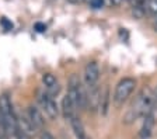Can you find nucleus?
Instances as JSON below:
<instances>
[{
    "mask_svg": "<svg viewBox=\"0 0 157 139\" xmlns=\"http://www.w3.org/2000/svg\"><path fill=\"white\" fill-rule=\"evenodd\" d=\"M135 86H136V80L132 79V77H125L121 82L118 83L117 89H115L114 93V103L117 106H121L126 101V98L132 94V91L135 90Z\"/></svg>",
    "mask_w": 157,
    "mask_h": 139,
    "instance_id": "obj_1",
    "label": "nucleus"
},
{
    "mask_svg": "<svg viewBox=\"0 0 157 139\" xmlns=\"http://www.w3.org/2000/svg\"><path fill=\"white\" fill-rule=\"evenodd\" d=\"M39 101H41L46 115H48L49 118L55 119L56 117H58V106H56V103L53 101V98L49 96L48 93H41V94H39Z\"/></svg>",
    "mask_w": 157,
    "mask_h": 139,
    "instance_id": "obj_2",
    "label": "nucleus"
},
{
    "mask_svg": "<svg viewBox=\"0 0 157 139\" xmlns=\"http://www.w3.org/2000/svg\"><path fill=\"white\" fill-rule=\"evenodd\" d=\"M84 79L88 86L95 84L97 80L100 79V68H98V63L95 62V60H91V62H88L87 65H86Z\"/></svg>",
    "mask_w": 157,
    "mask_h": 139,
    "instance_id": "obj_3",
    "label": "nucleus"
},
{
    "mask_svg": "<svg viewBox=\"0 0 157 139\" xmlns=\"http://www.w3.org/2000/svg\"><path fill=\"white\" fill-rule=\"evenodd\" d=\"M28 118H29V121L33 122V125L35 126V129L36 128L41 129V128H44V125H45V119H44L42 114L39 113V110L34 106L28 107Z\"/></svg>",
    "mask_w": 157,
    "mask_h": 139,
    "instance_id": "obj_4",
    "label": "nucleus"
},
{
    "mask_svg": "<svg viewBox=\"0 0 157 139\" xmlns=\"http://www.w3.org/2000/svg\"><path fill=\"white\" fill-rule=\"evenodd\" d=\"M153 125H154V115H153V110H151L150 113H147L146 115H144V122H143V126H142V129H140V138L142 139H146L150 136Z\"/></svg>",
    "mask_w": 157,
    "mask_h": 139,
    "instance_id": "obj_5",
    "label": "nucleus"
},
{
    "mask_svg": "<svg viewBox=\"0 0 157 139\" xmlns=\"http://www.w3.org/2000/svg\"><path fill=\"white\" fill-rule=\"evenodd\" d=\"M91 90L90 93L87 94V98H88V107L91 110H97L100 107V100H101V93L100 90L95 87V84H91Z\"/></svg>",
    "mask_w": 157,
    "mask_h": 139,
    "instance_id": "obj_6",
    "label": "nucleus"
},
{
    "mask_svg": "<svg viewBox=\"0 0 157 139\" xmlns=\"http://www.w3.org/2000/svg\"><path fill=\"white\" fill-rule=\"evenodd\" d=\"M70 125H72V129L77 139H88L87 135H86V131H84V126H83L82 121L76 115H73L72 118H70Z\"/></svg>",
    "mask_w": 157,
    "mask_h": 139,
    "instance_id": "obj_7",
    "label": "nucleus"
},
{
    "mask_svg": "<svg viewBox=\"0 0 157 139\" xmlns=\"http://www.w3.org/2000/svg\"><path fill=\"white\" fill-rule=\"evenodd\" d=\"M17 128L20 131H23L24 133H27L28 136H31L35 131V126L33 125V122L29 121V118H25V117H21V118H17Z\"/></svg>",
    "mask_w": 157,
    "mask_h": 139,
    "instance_id": "obj_8",
    "label": "nucleus"
},
{
    "mask_svg": "<svg viewBox=\"0 0 157 139\" xmlns=\"http://www.w3.org/2000/svg\"><path fill=\"white\" fill-rule=\"evenodd\" d=\"M10 115H13V107H11L9 97L6 94H3V96H0V117Z\"/></svg>",
    "mask_w": 157,
    "mask_h": 139,
    "instance_id": "obj_9",
    "label": "nucleus"
},
{
    "mask_svg": "<svg viewBox=\"0 0 157 139\" xmlns=\"http://www.w3.org/2000/svg\"><path fill=\"white\" fill-rule=\"evenodd\" d=\"M75 104L72 103V100L69 98V96L66 94L62 100V110H63V117L67 119H70L73 115H75Z\"/></svg>",
    "mask_w": 157,
    "mask_h": 139,
    "instance_id": "obj_10",
    "label": "nucleus"
},
{
    "mask_svg": "<svg viewBox=\"0 0 157 139\" xmlns=\"http://www.w3.org/2000/svg\"><path fill=\"white\" fill-rule=\"evenodd\" d=\"M100 111H101L102 115H107L108 108H109V89L105 87L104 93L101 94V100H100Z\"/></svg>",
    "mask_w": 157,
    "mask_h": 139,
    "instance_id": "obj_11",
    "label": "nucleus"
},
{
    "mask_svg": "<svg viewBox=\"0 0 157 139\" xmlns=\"http://www.w3.org/2000/svg\"><path fill=\"white\" fill-rule=\"evenodd\" d=\"M42 82H44V84H45L46 87H49V86H52V84H55V83H58L56 82V77L53 76L52 73H45L42 76Z\"/></svg>",
    "mask_w": 157,
    "mask_h": 139,
    "instance_id": "obj_12",
    "label": "nucleus"
},
{
    "mask_svg": "<svg viewBox=\"0 0 157 139\" xmlns=\"http://www.w3.org/2000/svg\"><path fill=\"white\" fill-rule=\"evenodd\" d=\"M48 89V94L51 97H53V96H56V94H59V91H60V86H59L58 83H55V84H52V86H49V87H46Z\"/></svg>",
    "mask_w": 157,
    "mask_h": 139,
    "instance_id": "obj_13",
    "label": "nucleus"
},
{
    "mask_svg": "<svg viewBox=\"0 0 157 139\" xmlns=\"http://www.w3.org/2000/svg\"><path fill=\"white\" fill-rule=\"evenodd\" d=\"M147 10L150 11L151 14H154V16H157V0H149L147 2Z\"/></svg>",
    "mask_w": 157,
    "mask_h": 139,
    "instance_id": "obj_14",
    "label": "nucleus"
},
{
    "mask_svg": "<svg viewBox=\"0 0 157 139\" xmlns=\"http://www.w3.org/2000/svg\"><path fill=\"white\" fill-rule=\"evenodd\" d=\"M0 24L3 25V28L6 31H10V30H13V23L10 20H7L6 17H2V20H0Z\"/></svg>",
    "mask_w": 157,
    "mask_h": 139,
    "instance_id": "obj_15",
    "label": "nucleus"
},
{
    "mask_svg": "<svg viewBox=\"0 0 157 139\" xmlns=\"http://www.w3.org/2000/svg\"><path fill=\"white\" fill-rule=\"evenodd\" d=\"M88 4L93 9H101L104 6V0H88Z\"/></svg>",
    "mask_w": 157,
    "mask_h": 139,
    "instance_id": "obj_16",
    "label": "nucleus"
},
{
    "mask_svg": "<svg viewBox=\"0 0 157 139\" xmlns=\"http://www.w3.org/2000/svg\"><path fill=\"white\" fill-rule=\"evenodd\" d=\"M39 138H41V139H55L52 135H51V132H49V131H46V129H44V128H41Z\"/></svg>",
    "mask_w": 157,
    "mask_h": 139,
    "instance_id": "obj_17",
    "label": "nucleus"
},
{
    "mask_svg": "<svg viewBox=\"0 0 157 139\" xmlns=\"http://www.w3.org/2000/svg\"><path fill=\"white\" fill-rule=\"evenodd\" d=\"M34 28H35L38 33H45L46 31V25L45 24H42V23H36L35 25H34Z\"/></svg>",
    "mask_w": 157,
    "mask_h": 139,
    "instance_id": "obj_18",
    "label": "nucleus"
},
{
    "mask_svg": "<svg viewBox=\"0 0 157 139\" xmlns=\"http://www.w3.org/2000/svg\"><path fill=\"white\" fill-rule=\"evenodd\" d=\"M70 3H73V4H78V3H82L83 0H69Z\"/></svg>",
    "mask_w": 157,
    "mask_h": 139,
    "instance_id": "obj_19",
    "label": "nucleus"
},
{
    "mask_svg": "<svg viewBox=\"0 0 157 139\" xmlns=\"http://www.w3.org/2000/svg\"><path fill=\"white\" fill-rule=\"evenodd\" d=\"M156 31H157V23H156Z\"/></svg>",
    "mask_w": 157,
    "mask_h": 139,
    "instance_id": "obj_20",
    "label": "nucleus"
}]
</instances>
